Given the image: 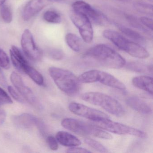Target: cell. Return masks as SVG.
Listing matches in <instances>:
<instances>
[{"label":"cell","mask_w":153,"mask_h":153,"mask_svg":"<svg viewBox=\"0 0 153 153\" xmlns=\"http://www.w3.org/2000/svg\"><path fill=\"white\" fill-rule=\"evenodd\" d=\"M84 57L111 68H121L126 64L125 59L121 55L104 44L98 45L90 48L85 53Z\"/></svg>","instance_id":"1"},{"label":"cell","mask_w":153,"mask_h":153,"mask_svg":"<svg viewBox=\"0 0 153 153\" xmlns=\"http://www.w3.org/2000/svg\"><path fill=\"white\" fill-rule=\"evenodd\" d=\"M49 72L57 87L66 94L72 96L79 93L81 83L71 71L52 67L49 69Z\"/></svg>","instance_id":"2"},{"label":"cell","mask_w":153,"mask_h":153,"mask_svg":"<svg viewBox=\"0 0 153 153\" xmlns=\"http://www.w3.org/2000/svg\"><path fill=\"white\" fill-rule=\"evenodd\" d=\"M103 35L120 50L132 57L141 59H147L149 57V53L144 47L137 43L128 40L116 31L110 29L105 30Z\"/></svg>","instance_id":"3"},{"label":"cell","mask_w":153,"mask_h":153,"mask_svg":"<svg viewBox=\"0 0 153 153\" xmlns=\"http://www.w3.org/2000/svg\"><path fill=\"white\" fill-rule=\"evenodd\" d=\"M81 98L85 102L102 107L109 113L117 117H122L125 114V110L120 102L106 94L88 92L82 94Z\"/></svg>","instance_id":"4"},{"label":"cell","mask_w":153,"mask_h":153,"mask_svg":"<svg viewBox=\"0 0 153 153\" xmlns=\"http://www.w3.org/2000/svg\"><path fill=\"white\" fill-rule=\"evenodd\" d=\"M61 125L67 129L79 135H91L105 140H111L113 138L110 133L102 130L95 125L76 119L65 118L62 121Z\"/></svg>","instance_id":"5"},{"label":"cell","mask_w":153,"mask_h":153,"mask_svg":"<svg viewBox=\"0 0 153 153\" xmlns=\"http://www.w3.org/2000/svg\"><path fill=\"white\" fill-rule=\"evenodd\" d=\"M81 83H91L99 82L103 85L115 88L122 91H125V85L118 79L107 72L102 71L93 70L82 73L78 77Z\"/></svg>","instance_id":"6"},{"label":"cell","mask_w":153,"mask_h":153,"mask_svg":"<svg viewBox=\"0 0 153 153\" xmlns=\"http://www.w3.org/2000/svg\"><path fill=\"white\" fill-rule=\"evenodd\" d=\"M93 122L97 127L114 134L131 135L140 138H146L147 136L144 131L125 124L113 121L109 119Z\"/></svg>","instance_id":"7"},{"label":"cell","mask_w":153,"mask_h":153,"mask_svg":"<svg viewBox=\"0 0 153 153\" xmlns=\"http://www.w3.org/2000/svg\"><path fill=\"white\" fill-rule=\"evenodd\" d=\"M72 8L73 10L85 15L95 25L105 26L109 24V20L105 15L85 1H75L72 4Z\"/></svg>","instance_id":"8"},{"label":"cell","mask_w":153,"mask_h":153,"mask_svg":"<svg viewBox=\"0 0 153 153\" xmlns=\"http://www.w3.org/2000/svg\"><path fill=\"white\" fill-rule=\"evenodd\" d=\"M69 16L71 20L78 29L83 41L87 43H91L94 38V30L90 20L85 15L73 10Z\"/></svg>","instance_id":"9"},{"label":"cell","mask_w":153,"mask_h":153,"mask_svg":"<svg viewBox=\"0 0 153 153\" xmlns=\"http://www.w3.org/2000/svg\"><path fill=\"white\" fill-rule=\"evenodd\" d=\"M68 107L70 111L74 114L93 121L109 119V116L105 113L79 103L72 102L69 104Z\"/></svg>","instance_id":"10"},{"label":"cell","mask_w":153,"mask_h":153,"mask_svg":"<svg viewBox=\"0 0 153 153\" xmlns=\"http://www.w3.org/2000/svg\"><path fill=\"white\" fill-rule=\"evenodd\" d=\"M21 44L24 53L30 59L37 61L42 59V52L36 45L33 35L28 29H26L23 33Z\"/></svg>","instance_id":"11"},{"label":"cell","mask_w":153,"mask_h":153,"mask_svg":"<svg viewBox=\"0 0 153 153\" xmlns=\"http://www.w3.org/2000/svg\"><path fill=\"white\" fill-rule=\"evenodd\" d=\"M10 80L19 94L27 102L36 105L37 100L33 91L25 85L22 77L16 72H12L10 75Z\"/></svg>","instance_id":"12"},{"label":"cell","mask_w":153,"mask_h":153,"mask_svg":"<svg viewBox=\"0 0 153 153\" xmlns=\"http://www.w3.org/2000/svg\"><path fill=\"white\" fill-rule=\"evenodd\" d=\"M47 5L44 0H30L24 7L22 13L23 18L25 21L33 18Z\"/></svg>","instance_id":"13"},{"label":"cell","mask_w":153,"mask_h":153,"mask_svg":"<svg viewBox=\"0 0 153 153\" xmlns=\"http://www.w3.org/2000/svg\"><path fill=\"white\" fill-rule=\"evenodd\" d=\"M12 122L17 128L27 129L35 125L39 126L40 122L35 116L30 114L24 113L12 118Z\"/></svg>","instance_id":"14"},{"label":"cell","mask_w":153,"mask_h":153,"mask_svg":"<svg viewBox=\"0 0 153 153\" xmlns=\"http://www.w3.org/2000/svg\"><path fill=\"white\" fill-rule=\"evenodd\" d=\"M126 103L130 107L141 114H149L152 109L144 100L137 96H131L126 100Z\"/></svg>","instance_id":"15"},{"label":"cell","mask_w":153,"mask_h":153,"mask_svg":"<svg viewBox=\"0 0 153 153\" xmlns=\"http://www.w3.org/2000/svg\"><path fill=\"white\" fill-rule=\"evenodd\" d=\"M11 62L14 67L19 71L23 72L26 65L28 64L20 50L15 46H12L10 51Z\"/></svg>","instance_id":"16"},{"label":"cell","mask_w":153,"mask_h":153,"mask_svg":"<svg viewBox=\"0 0 153 153\" xmlns=\"http://www.w3.org/2000/svg\"><path fill=\"white\" fill-rule=\"evenodd\" d=\"M56 139L61 145L65 146L74 147L81 145L80 140L74 135L65 131L57 132Z\"/></svg>","instance_id":"17"},{"label":"cell","mask_w":153,"mask_h":153,"mask_svg":"<svg viewBox=\"0 0 153 153\" xmlns=\"http://www.w3.org/2000/svg\"><path fill=\"white\" fill-rule=\"evenodd\" d=\"M133 85L139 89L144 90L150 94H153V78L147 76L135 77L132 79Z\"/></svg>","instance_id":"18"},{"label":"cell","mask_w":153,"mask_h":153,"mask_svg":"<svg viewBox=\"0 0 153 153\" xmlns=\"http://www.w3.org/2000/svg\"><path fill=\"white\" fill-rule=\"evenodd\" d=\"M116 25L123 34L132 40L133 42L140 44L146 43V40L145 37L137 32L122 25L116 24Z\"/></svg>","instance_id":"19"},{"label":"cell","mask_w":153,"mask_h":153,"mask_svg":"<svg viewBox=\"0 0 153 153\" xmlns=\"http://www.w3.org/2000/svg\"><path fill=\"white\" fill-rule=\"evenodd\" d=\"M65 40L69 47L74 51L79 52L81 50L82 45V40L77 36L69 33L66 35Z\"/></svg>","instance_id":"20"},{"label":"cell","mask_w":153,"mask_h":153,"mask_svg":"<svg viewBox=\"0 0 153 153\" xmlns=\"http://www.w3.org/2000/svg\"><path fill=\"white\" fill-rule=\"evenodd\" d=\"M23 72L27 74L37 85H43L44 80L42 74L29 64H27L25 66Z\"/></svg>","instance_id":"21"},{"label":"cell","mask_w":153,"mask_h":153,"mask_svg":"<svg viewBox=\"0 0 153 153\" xmlns=\"http://www.w3.org/2000/svg\"><path fill=\"white\" fill-rule=\"evenodd\" d=\"M152 65H146L140 62H131L127 65V69L140 73H152Z\"/></svg>","instance_id":"22"},{"label":"cell","mask_w":153,"mask_h":153,"mask_svg":"<svg viewBox=\"0 0 153 153\" xmlns=\"http://www.w3.org/2000/svg\"><path fill=\"white\" fill-rule=\"evenodd\" d=\"M43 19L46 22L51 24H59L62 21L60 15L56 11L48 10L44 13Z\"/></svg>","instance_id":"23"},{"label":"cell","mask_w":153,"mask_h":153,"mask_svg":"<svg viewBox=\"0 0 153 153\" xmlns=\"http://www.w3.org/2000/svg\"><path fill=\"white\" fill-rule=\"evenodd\" d=\"M84 141L89 146L91 147V148L98 152H101V153H108L109 152L108 149L103 145H102V144L99 143L97 140L92 139L86 138Z\"/></svg>","instance_id":"24"},{"label":"cell","mask_w":153,"mask_h":153,"mask_svg":"<svg viewBox=\"0 0 153 153\" xmlns=\"http://www.w3.org/2000/svg\"><path fill=\"white\" fill-rule=\"evenodd\" d=\"M134 7L139 12L151 16L153 15V6L151 4L142 1H137L134 4Z\"/></svg>","instance_id":"25"},{"label":"cell","mask_w":153,"mask_h":153,"mask_svg":"<svg viewBox=\"0 0 153 153\" xmlns=\"http://www.w3.org/2000/svg\"><path fill=\"white\" fill-rule=\"evenodd\" d=\"M45 52L49 58L55 60H60L64 57L63 51L57 48H48L46 50Z\"/></svg>","instance_id":"26"},{"label":"cell","mask_w":153,"mask_h":153,"mask_svg":"<svg viewBox=\"0 0 153 153\" xmlns=\"http://www.w3.org/2000/svg\"><path fill=\"white\" fill-rule=\"evenodd\" d=\"M127 19L130 24L134 28H137L141 32L149 34L150 31L148 30L147 28H146L145 27L141 24V22L138 21V19L135 17L127 15Z\"/></svg>","instance_id":"27"},{"label":"cell","mask_w":153,"mask_h":153,"mask_svg":"<svg viewBox=\"0 0 153 153\" xmlns=\"http://www.w3.org/2000/svg\"><path fill=\"white\" fill-rule=\"evenodd\" d=\"M0 10L1 18L4 22L7 23H11L12 20V14L11 9L7 5H2Z\"/></svg>","instance_id":"28"},{"label":"cell","mask_w":153,"mask_h":153,"mask_svg":"<svg viewBox=\"0 0 153 153\" xmlns=\"http://www.w3.org/2000/svg\"><path fill=\"white\" fill-rule=\"evenodd\" d=\"M0 67L5 69L10 68V61L7 53L0 48Z\"/></svg>","instance_id":"29"},{"label":"cell","mask_w":153,"mask_h":153,"mask_svg":"<svg viewBox=\"0 0 153 153\" xmlns=\"http://www.w3.org/2000/svg\"><path fill=\"white\" fill-rule=\"evenodd\" d=\"M13 101L7 92L0 88V103L1 104H12Z\"/></svg>","instance_id":"30"},{"label":"cell","mask_w":153,"mask_h":153,"mask_svg":"<svg viewBox=\"0 0 153 153\" xmlns=\"http://www.w3.org/2000/svg\"><path fill=\"white\" fill-rule=\"evenodd\" d=\"M48 146L52 150H57L59 148L58 141L54 137L52 136H48L46 139Z\"/></svg>","instance_id":"31"},{"label":"cell","mask_w":153,"mask_h":153,"mask_svg":"<svg viewBox=\"0 0 153 153\" xmlns=\"http://www.w3.org/2000/svg\"><path fill=\"white\" fill-rule=\"evenodd\" d=\"M140 21L141 22V24L146 27L147 29L150 31H153V20L152 19L147 17H142L140 19Z\"/></svg>","instance_id":"32"},{"label":"cell","mask_w":153,"mask_h":153,"mask_svg":"<svg viewBox=\"0 0 153 153\" xmlns=\"http://www.w3.org/2000/svg\"><path fill=\"white\" fill-rule=\"evenodd\" d=\"M7 88L10 94L11 95L12 97L14 99H15L16 101L22 103L25 102L24 99H22L21 97L19 94L15 90V89L12 87H11V86H9L7 87Z\"/></svg>","instance_id":"33"},{"label":"cell","mask_w":153,"mask_h":153,"mask_svg":"<svg viewBox=\"0 0 153 153\" xmlns=\"http://www.w3.org/2000/svg\"><path fill=\"white\" fill-rule=\"evenodd\" d=\"M68 153H91V151L83 148L77 147L76 146L71 147L68 149L67 150Z\"/></svg>","instance_id":"34"},{"label":"cell","mask_w":153,"mask_h":153,"mask_svg":"<svg viewBox=\"0 0 153 153\" xmlns=\"http://www.w3.org/2000/svg\"><path fill=\"white\" fill-rule=\"evenodd\" d=\"M1 68V67H0V85L4 87H7V79Z\"/></svg>","instance_id":"35"},{"label":"cell","mask_w":153,"mask_h":153,"mask_svg":"<svg viewBox=\"0 0 153 153\" xmlns=\"http://www.w3.org/2000/svg\"><path fill=\"white\" fill-rule=\"evenodd\" d=\"M6 118V112L3 110L0 111V124H2L5 122Z\"/></svg>","instance_id":"36"},{"label":"cell","mask_w":153,"mask_h":153,"mask_svg":"<svg viewBox=\"0 0 153 153\" xmlns=\"http://www.w3.org/2000/svg\"><path fill=\"white\" fill-rule=\"evenodd\" d=\"M50 1H55V2H65L66 1H68V0H50Z\"/></svg>","instance_id":"37"},{"label":"cell","mask_w":153,"mask_h":153,"mask_svg":"<svg viewBox=\"0 0 153 153\" xmlns=\"http://www.w3.org/2000/svg\"><path fill=\"white\" fill-rule=\"evenodd\" d=\"M5 1H6V0H0V7H1L4 4Z\"/></svg>","instance_id":"38"},{"label":"cell","mask_w":153,"mask_h":153,"mask_svg":"<svg viewBox=\"0 0 153 153\" xmlns=\"http://www.w3.org/2000/svg\"><path fill=\"white\" fill-rule=\"evenodd\" d=\"M119 1H129V0H119Z\"/></svg>","instance_id":"39"},{"label":"cell","mask_w":153,"mask_h":153,"mask_svg":"<svg viewBox=\"0 0 153 153\" xmlns=\"http://www.w3.org/2000/svg\"><path fill=\"white\" fill-rule=\"evenodd\" d=\"M150 1H152V0H150Z\"/></svg>","instance_id":"40"}]
</instances>
